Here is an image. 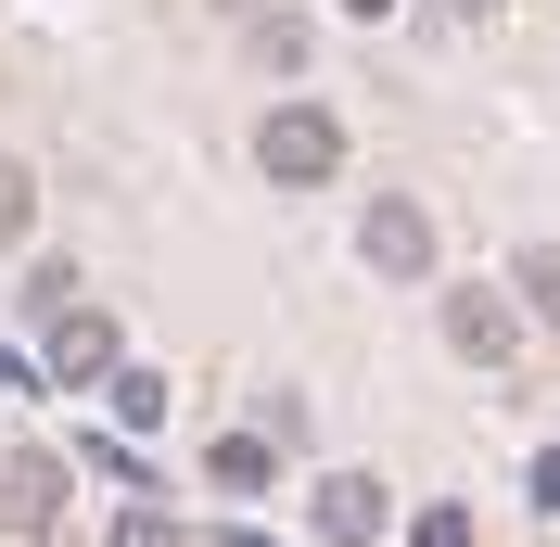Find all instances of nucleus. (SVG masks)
Here are the masks:
<instances>
[{"instance_id": "1", "label": "nucleus", "mask_w": 560, "mask_h": 547, "mask_svg": "<svg viewBox=\"0 0 560 547\" xmlns=\"http://www.w3.org/2000/svg\"><path fill=\"white\" fill-rule=\"evenodd\" d=\"M255 166H268L280 191H318V178L345 166V115L331 103H280L268 128H255Z\"/></svg>"}, {"instance_id": "2", "label": "nucleus", "mask_w": 560, "mask_h": 547, "mask_svg": "<svg viewBox=\"0 0 560 547\" xmlns=\"http://www.w3.org/2000/svg\"><path fill=\"white\" fill-rule=\"evenodd\" d=\"M115 370H128V331H115L103 306H65V318H51V344H38V382H77V395H103Z\"/></svg>"}, {"instance_id": "3", "label": "nucleus", "mask_w": 560, "mask_h": 547, "mask_svg": "<svg viewBox=\"0 0 560 547\" xmlns=\"http://www.w3.org/2000/svg\"><path fill=\"white\" fill-rule=\"evenodd\" d=\"M357 255H370L383 280H433V217H420L408 191H383V205L357 217Z\"/></svg>"}, {"instance_id": "4", "label": "nucleus", "mask_w": 560, "mask_h": 547, "mask_svg": "<svg viewBox=\"0 0 560 547\" xmlns=\"http://www.w3.org/2000/svg\"><path fill=\"white\" fill-rule=\"evenodd\" d=\"M446 344L471 357V370H510V344H523L510 293H485V280H458V293H446Z\"/></svg>"}, {"instance_id": "5", "label": "nucleus", "mask_w": 560, "mask_h": 547, "mask_svg": "<svg viewBox=\"0 0 560 547\" xmlns=\"http://www.w3.org/2000/svg\"><path fill=\"white\" fill-rule=\"evenodd\" d=\"M0 522H13V535H51V522H65V458L13 445V458H0Z\"/></svg>"}, {"instance_id": "6", "label": "nucleus", "mask_w": 560, "mask_h": 547, "mask_svg": "<svg viewBox=\"0 0 560 547\" xmlns=\"http://www.w3.org/2000/svg\"><path fill=\"white\" fill-rule=\"evenodd\" d=\"M318 535H331V547L383 535V484H370V472H331V484H318Z\"/></svg>"}, {"instance_id": "7", "label": "nucleus", "mask_w": 560, "mask_h": 547, "mask_svg": "<svg viewBox=\"0 0 560 547\" xmlns=\"http://www.w3.org/2000/svg\"><path fill=\"white\" fill-rule=\"evenodd\" d=\"M205 484L255 497V484H268V433H217V445H205Z\"/></svg>"}, {"instance_id": "8", "label": "nucleus", "mask_w": 560, "mask_h": 547, "mask_svg": "<svg viewBox=\"0 0 560 547\" xmlns=\"http://www.w3.org/2000/svg\"><path fill=\"white\" fill-rule=\"evenodd\" d=\"M103 395H115V420H128V433H153V420H166V382H153V370H115Z\"/></svg>"}, {"instance_id": "9", "label": "nucleus", "mask_w": 560, "mask_h": 547, "mask_svg": "<svg viewBox=\"0 0 560 547\" xmlns=\"http://www.w3.org/2000/svg\"><path fill=\"white\" fill-rule=\"evenodd\" d=\"M26 230H38V178L0 166V242H26Z\"/></svg>"}, {"instance_id": "10", "label": "nucleus", "mask_w": 560, "mask_h": 547, "mask_svg": "<svg viewBox=\"0 0 560 547\" xmlns=\"http://www.w3.org/2000/svg\"><path fill=\"white\" fill-rule=\"evenodd\" d=\"M115 547H178V535H166V510H153V497H140V510L115 522Z\"/></svg>"}, {"instance_id": "11", "label": "nucleus", "mask_w": 560, "mask_h": 547, "mask_svg": "<svg viewBox=\"0 0 560 547\" xmlns=\"http://www.w3.org/2000/svg\"><path fill=\"white\" fill-rule=\"evenodd\" d=\"M408 547H471V522H458V510H420V522H408Z\"/></svg>"}, {"instance_id": "12", "label": "nucleus", "mask_w": 560, "mask_h": 547, "mask_svg": "<svg viewBox=\"0 0 560 547\" xmlns=\"http://www.w3.org/2000/svg\"><path fill=\"white\" fill-rule=\"evenodd\" d=\"M535 510H560V445H535Z\"/></svg>"}, {"instance_id": "13", "label": "nucleus", "mask_w": 560, "mask_h": 547, "mask_svg": "<svg viewBox=\"0 0 560 547\" xmlns=\"http://www.w3.org/2000/svg\"><path fill=\"white\" fill-rule=\"evenodd\" d=\"M345 13H395V0H345Z\"/></svg>"}, {"instance_id": "14", "label": "nucleus", "mask_w": 560, "mask_h": 547, "mask_svg": "<svg viewBox=\"0 0 560 547\" xmlns=\"http://www.w3.org/2000/svg\"><path fill=\"white\" fill-rule=\"evenodd\" d=\"M471 13H485V0H471Z\"/></svg>"}]
</instances>
